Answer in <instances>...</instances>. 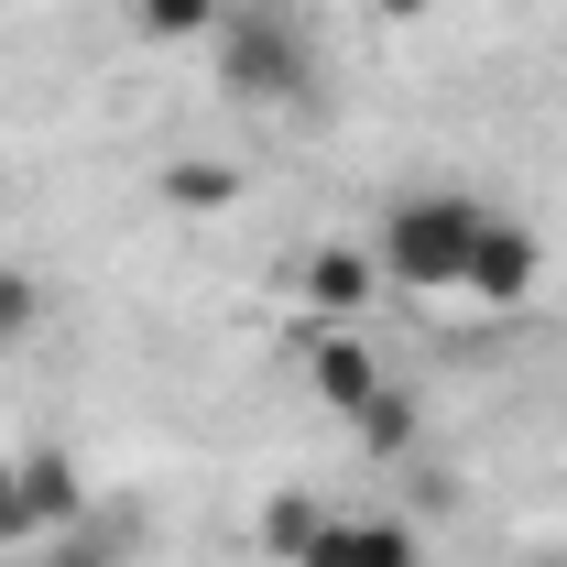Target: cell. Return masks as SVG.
<instances>
[{
    "label": "cell",
    "instance_id": "cell-7",
    "mask_svg": "<svg viewBox=\"0 0 567 567\" xmlns=\"http://www.w3.org/2000/svg\"><path fill=\"white\" fill-rule=\"evenodd\" d=\"M11 470H22V502H33V535H76L87 524V481H76L66 447H22Z\"/></svg>",
    "mask_w": 567,
    "mask_h": 567
},
{
    "label": "cell",
    "instance_id": "cell-2",
    "mask_svg": "<svg viewBox=\"0 0 567 567\" xmlns=\"http://www.w3.org/2000/svg\"><path fill=\"white\" fill-rule=\"evenodd\" d=\"M481 218H492V208H481V197H458V186H425V197H404V208L382 218V240H371L382 284H404V295H458Z\"/></svg>",
    "mask_w": 567,
    "mask_h": 567
},
{
    "label": "cell",
    "instance_id": "cell-5",
    "mask_svg": "<svg viewBox=\"0 0 567 567\" xmlns=\"http://www.w3.org/2000/svg\"><path fill=\"white\" fill-rule=\"evenodd\" d=\"M295 295H306L328 328H360V317H371V295H382V262H371V251H350V240H328V251H306Z\"/></svg>",
    "mask_w": 567,
    "mask_h": 567
},
{
    "label": "cell",
    "instance_id": "cell-12",
    "mask_svg": "<svg viewBox=\"0 0 567 567\" xmlns=\"http://www.w3.org/2000/svg\"><path fill=\"white\" fill-rule=\"evenodd\" d=\"M44 328V284L22 274V262H0V350H22Z\"/></svg>",
    "mask_w": 567,
    "mask_h": 567
},
{
    "label": "cell",
    "instance_id": "cell-1",
    "mask_svg": "<svg viewBox=\"0 0 567 567\" xmlns=\"http://www.w3.org/2000/svg\"><path fill=\"white\" fill-rule=\"evenodd\" d=\"M208 44H218V87H229V99H251V110H295V121L328 110V55H317V22H306V11H284V0H240Z\"/></svg>",
    "mask_w": 567,
    "mask_h": 567
},
{
    "label": "cell",
    "instance_id": "cell-10",
    "mask_svg": "<svg viewBox=\"0 0 567 567\" xmlns=\"http://www.w3.org/2000/svg\"><path fill=\"white\" fill-rule=\"evenodd\" d=\"M132 22L153 33V44H197V33L229 22V0H132Z\"/></svg>",
    "mask_w": 567,
    "mask_h": 567
},
{
    "label": "cell",
    "instance_id": "cell-8",
    "mask_svg": "<svg viewBox=\"0 0 567 567\" xmlns=\"http://www.w3.org/2000/svg\"><path fill=\"white\" fill-rule=\"evenodd\" d=\"M251 535H262V557H274V567H306V557H317V535H328V502H317V492H274Z\"/></svg>",
    "mask_w": 567,
    "mask_h": 567
},
{
    "label": "cell",
    "instance_id": "cell-6",
    "mask_svg": "<svg viewBox=\"0 0 567 567\" xmlns=\"http://www.w3.org/2000/svg\"><path fill=\"white\" fill-rule=\"evenodd\" d=\"M306 371H317V404H328V415H360V404H371V393L393 382V371L371 360V339H360V328H328Z\"/></svg>",
    "mask_w": 567,
    "mask_h": 567
},
{
    "label": "cell",
    "instance_id": "cell-14",
    "mask_svg": "<svg viewBox=\"0 0 567 567\" xmlns=\"http://www.w3.org/2000/svg\"><path fill=\"white\" fill-rule=\"evenodd\" d=\"M0 546H33V502H22V470L0 458Z\"/></svg>",
    "mask_w": 567,
    "mask_h": 567
},
{
    "label": "cell",
    "instance_id": "cell-3",
    "mask_svg": "<svg viewBox=\"0 0 567 567\" xmlns=\"http://www.w3.org/2000/svg\"><path fill=\"white\" fill-rule=\"evenodd\" d=\"M535 284H546V240H535V229H524V218H481V240H470V274H458V295H470V306H524V295H535Z\"/></svg>",
    "mask_w": 567,
    "mask_h": 567
},
{
    "label": "cell",
    "instance_id": "cell-11",
    "mask_svg": "<svg viewBox=\"0 0 567 567\" xmlns=\"http://www.w3.org/2000/svg\"><path fill=\"white\" fill-rule=\"evenodd\" d=\"M240 197V175L229 164H164V208H186V218H218Z\"/></svg>",
    "mask_w": 567,
    "mask_h": 567
},
{
    "label": "cell",
    "instance_id": "cell-15",
    "mask_svg": "<svg viewBox=\"0 0 567 567\" xmlns=\"http://www.w3.org/2000/svg\"><path fill=\"white\" fill-rule=\"evenodd\" d=\"M415 11H425V0H382V22H415Z\"/></svg>",
    "mask_w": 567,
    "mask_h": 567
},
{
    "label": "cell",
    "instance_id": "cell-9",
    "mask_svg": "<svg viewBox=\"0 0 567 567\" xmlns=\"http://www.w3.org/2000/svg\"><path fill=\"white\" fill-rule=\"evenodd\" d=\"M350 436H360V447H371V458H415V436H425L415 393H404V382H382V393H371V404H360V415H350Z\"/></svg>",
    "mask_w": 567,
    "mask_h": 567
},
{
    "label": "cell",
    "instance_id": "cell-13",
    "mask_svg": "<svg viewBox=\"0 0 567 567\" xmlns=\"http://www.w3.org/2000/svg\"><path fill=\"white\" fill-rule=\"evenodd\" d=\"M44 567H121V546H110V535H87V524H76V535H55V546H44Z\"/></svg>",
    "mask_w": 567,
    "mask_h": 567
},
{
    "label": "cell",
    "instance_id": "cell-4",
    "mask_svg": "<svg viewBox=\"0 0 567 567\" xmlns=\"http://www.w3.org/2000/svg\"><path fill=\"white\" fill-rule=\"evenodd\" d=\"M306 567H425V535L404 513H328V535H317Z\"/></svg>",
    "mask_w": 567,
    "mask_h": 567
}]
</instances>
